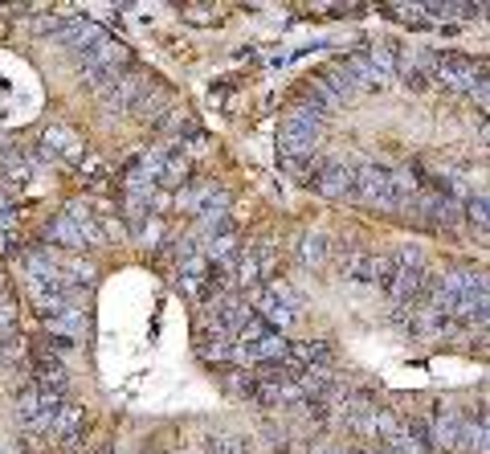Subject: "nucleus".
Here are the masks:
<instances>
[{
    "instance_id": "nucleus-1",
    "label": "nucleus",
    "mask_w": 490,
    "mask_h": 454,
    "mask_svg": "<svg viewBox=\"0 0 490 454\" xmlns=\"http://www.w3.org/2000/svg\"><path fill=\"white\" fill-rule=\"evenodd\" d=\"M315 139H319V111L315 106L290 111L287 123H282V147H287L290 156H307L311 147H315Z\"/></svg>"
},
{
    "instance_id": "nucleus-2",
    "label": "nucleus",
    "mask_w": 490,
    "mask_h": 454,
    "mask_svg": "<svg viewBox=\"0 0 490 454\" xmlns=\"http://www.w3.org/2000/svg\"><path fill=\"white\" fill-rule=\"evenodd\" d=\"M352 189H356V172L344 164H327L323 176H319V193H327V197H344Z\"/></svg>"
}]
</instances>
